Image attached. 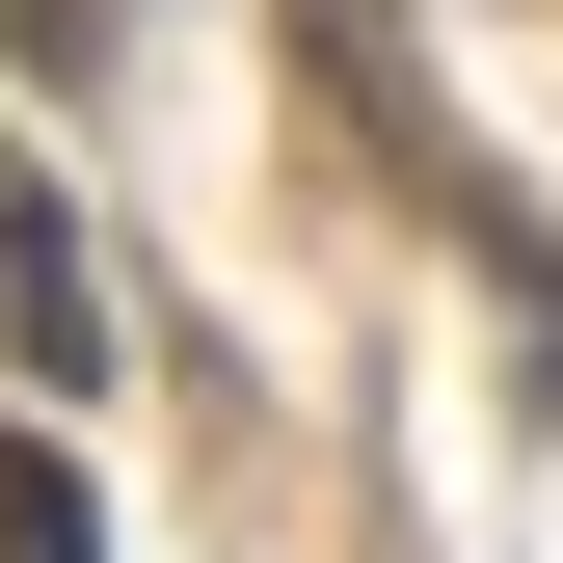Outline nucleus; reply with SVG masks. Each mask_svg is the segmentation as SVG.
Masks as SVG:
<instances>
[{"label":"nucleus","mask_w":563,"mask_h":563,"mask_svg":"<svg viewBox=\"0 0 563 563\" xmlns=\"http://www.w3.org/2000/svg\"><path fill=\"white\" fill-rule=\"evenodd\" d=\"M0 349H27L54 402L108 376V268H81V216H54V188H0Z\"/></svg>","instance_id":"nucleus-1"},{"label":"nucleus","mask_w":563,"mask_h":563,"mask_svg":"<svg viewBox=\"0 0 563 563\" xmlns=\"http://www.w3.org/2000/svg\"><path fill=\"white\" fill-rule=\"evenodd\" d=\"M0 563H108V510H81V456H0Z\"/></svg>","instance_id":"nucleus-2"},{"label":"nucleus","mask_w":563,"mask_h":563,"mask_svg":"<svg viewBox=\"0 0 563 563\" xmlns=\"http://www.w3.org/2000/svg\"><path fill=\"white\" fill-rule=\"evenodd\" d=\"M0 27H27V54H108V27H81V0H0Z\"/></svg>","instance_id":"nucleus-3"}]
</instances>
